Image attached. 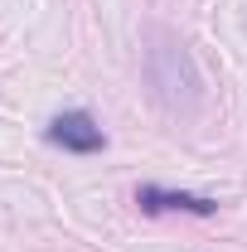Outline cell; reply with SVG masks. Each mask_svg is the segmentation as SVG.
Masks as SVG:
<instances>
[{"mask_svg": "<svg viewBox=\"0 0 247 252\" xmlns=\"http://www.w3.org/2000/svg\"><path fill=\"white\" fill-rule=\"evenodd\" d=\"M146 73H151V88L165 112L185 117V112L199 107L204 78H199V63H194V54H189V44L180 34L151 30V39H146Z\"/></svg>", "mask_w": 247, "mask_h": 252, "instance_id": "cell-1", "label": "cell"}, {"mask_svg": "<svg viewBox=\"0 0 247 252\" xmlns=\"http://www.w3.org/2000/svg\"><path fill=\"white\" fill-rule=\"evenodd\" d=\"M136 209H141V214H199V219H209L218 204L204 199V194H185V189L141 185V189H136Z\"/></svg>", "mask_w": 247, "mask_h": 252, "instance_id": "cell-3", "label": "cell"}, {"mask_svg": "<svg viewBox=\"0 0 247 252\" xmlns=\"http://www.w3.org/2000/svg\"><path fill=\"white\" fill-rule=\"evenodd\" d=\"M49 141H54L59 151H73V156H97V151H107V131H102L97 117L83 112V107L59 112V117L49 122Z\"/></svg>", "mask_w": 247, "mask_h": 252, "instance_id": "cell-2", "label": "cell"}]
</instances>
